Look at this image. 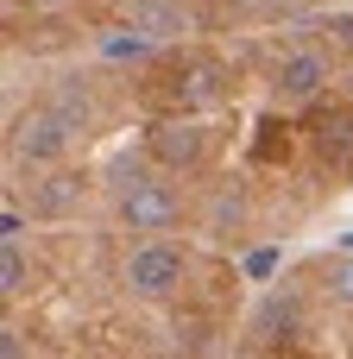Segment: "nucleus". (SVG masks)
<instances>
[{"instance_id":"nucleus-1","label":"nucleus","mask_w":353,"mask_h":359,"mask_svg":"<svg viewBox=\"0 0 353 359\" xmlns=\"http://www.w3.org/2000/svg\"><path fill=\"white\" fill-rule=\"evenodd\" d=\"M69 139H76V126L51 107V101H38V107H25V114H13V133H6V158H13V170H57L63 164V151H69Z\"/></svg>"},{"instance_id":"nucleus-2","label":"nucleus","mask_w":353,"mask_h":359,"mask_svg":"<svg viewBox=\"0 0 353 359\" xmlns=\"http://www.w3.org/2000/svg\"><path fill=\"white\" fill-rule=\"evenodd\" d=\"M183 271H189V259H183L177 240H139L126 252V265H120V284L139 303H171L183 290Z\"/></svg>"},{"instance_id":"nucleus-3","label":"nucleus","mask_w":353,"mask_h":359,"mask_svg":"<svg viewBox=\"0 0 353 359\" xmlns=\"http://www.w3.org/2000/svg\"><path fill=\"white\" fill-rule=\"evenodd\" d=\"M114 215H120V227H126V233H139V240H164V233L183 221V202H177V189H171V183L145 177V183L120 189Z\"/></svg>"},{"instance_id":"nucleus-4","label":"nucleus","mask_w":353,"mask_h":359,"mask_svg":"<svg viewBox=\"0 0 353 359\" xmlns=\"http://www.w3.org/2000/svg\"><path fill=\"white\" fill-rule=\"evenodd\" d=\"M328 82H335V69H328V57L309 50V44H291V50L272 63V101H278V107H303V101H316Z\"/></svg>"},{"instance_id":"nucleus-5","label":"nucleus","mask_w":353,"mask_h":359,"mask_svg":"<svg viewBox=\"0 0 353 359\" xmlns=\"http://www.w3.org/2000/svg\"><path fill=\"white\" fill-rule=\"evenodd\" d=\"M145 145H152V158H158L164 170H202V164H208V126H202L196 114H171V120H158Z\"/></svg>"},{"instance_id":"nucleus-6","label":"nucleus","mask_w":353,"mask_h":359,"mask_svg":"<svg viewBox=\"0 0 353 359\" xmlns=\"http://www.w3.org/2000/svg\"><path fill=\"white\" fill-rule=\"evenodd\" d=\"M126 25L145 32L152 44H177L189 32V6L183 0H126Z\"/></svg>"},{"instance_id":"nucleus-7","label":"nucleus","mask_w":353,"mask_h":359,"mask_svg":"<svg viewBox=\"0 0 353 359\" xmlns=\"http://www.w3.org/2000/svg\"><path fill=\"white\" fill-rule=\"evenodd\" d=\"M82 189H88V183H82L76 170H38V177H32V215L63 221V215L82 202Z\"/></svg>"},{"instance_id":"nucleus-8","label":"nucleus","mask_w":353,"mask_h":359,"mask_svg":"<svg viewBox=\"0 0 353 359\" xmlns=\"http://www.w3.org/2000/svg\"><path fill=\"white\" fill-rule=\"evenodd\" d=\"M221 95H227V88H221V63L202 57V63L183 69V114H202V107H215Z\"/></svg>"},{"instance_id":"nucleus-9","label":"nucleus","mask_w":353,"mask_h":359,"mask_svg":"<svg viewBox=\"0 0 353 359\" xmlns=\"http://www.w3.org/2000/svg\"><path fill=\"white\" fill-rule=\"evenodd\" d=\"M32 290V259H25V246L19 240H0V297L6 303H19Z\"/></svg>"},{"instance_id":"nucleus-10","label":"nucleus","mask_w":353,"mask_h":359,"mask_svg":"<svg viewBox=\"0 0 353 359\" xmlns=\"http://www.w3.org/2000/svg\"><path fill=\"white\" fill-rule=\"evenodd\" d=\"M51 107H57V114H63V120H69L76 133H88V126H95V101H88V88H82L76 76H69V82H57Z\"/></svg>"},{"instance_id":"nucleus-11","label":"nucleus","mask_w":353,"mask_h":359,"mask_svg":"<svg viewBox=\"0 0 353 359\" xmlns=\"http://www.w3.org/2000/svg\"><path fill=\"white\" fill-rule=\"evenodd\" d=\"M152 50H158V44H152L145 32H133V25H120V32L101 38V57H107V63H139V57H152Z\"/></svg>"},{"instance_id":"nucleus-12","label":"nucleus","mask_w":353,"mask_h":359,"mask_svg":"<svg viewBox=\"0 0 353 359\" xmlns=\"http://www.w3.org/2000/svg\"><path fill=\"white\" fill-rule=\"evenodd\" d=\"M284 265V252L278 246H253L246 259H240V271H246V284H272V271Z\"/></svg>"},{"instance_id":"nucleus-13","label":"nucleus","mask_w":353,"mask_h":359,"mask_svg":"<svg viewBox=\"0 0 353 359\" xmlns=\"http://www.w3.org/2000/svg\"><path fill=\"white\" fill-rule=\"evenodd\" d=\"M328 290H335V303H353V252L328 259Z\"/></svg>"},{"instance_id":"nucleus-14","label":"nucleus","mask_w":353,"mask_h":359,"mask_svg":"<svg viewBox=\"0 0 353 359\" xmlns=\"http://www.w3.org/2000/svg\"><path fill=\"white\" fill-rule=\"evenodd\" d=\"M347 120H322V158H341V151H347Z\"/></svg>"},{"instance_id":"nucleus-15","label":"nucleus","mask_w":353,"mask_h":359,"mask_svg":"<svg viewBox=\"0 0 353 359\" xmlns=\"http://www.w3.org/2000/svg\"><path fill=\"white\" fill-rule=\"evenodd\" d=\"M0 240H25V208H19V202H6V215H0Z\"/></svg>"},{"instance_id":"nucleus-16","label":"nucleus","mask_w":353,"mask_h":359,"mask_svg":"<svg viewBox=\"0 0 353 359\" xmlns=\"http://www.w3.org/2000/svg\"><path fill=\"white\" fill-rule=\"evenodd\" d=\"M0 359H25V334H19L13 322L0 328Z\"/></svg>"},{"instance_id":"nucleus-17","label":"nucleus","mask_w":353,"mask_h":359,"mask_svg":"<svg viewBox=\"0 0 353 359\" xmlns=\"http://www.w3.org/2000/svg\"><path fill=\"white\" fill-rule=\"evenodd\" d=\"M335 32H341V44H353V13H347V19H335Z\"/></svg>"},{"instance_id":"nucleus-18","label":"nucleus","mask_w":353,"mask_h":359,"mask_svg":"<svg viewBox=\"0 0 353 359\" xmlns=\"http://www.w3.org/2000/svg\"><path fill=\"white\" fill-rule=\"evenodd\" d=\"M341 252H353V227H347V233H341Z\"/></svg>"},{"instance_id":"nucleus-19","label":"nucleus","mask_w":353,"mask_h":359,"mask_svg":"<svg viewBox=\"0 0 353 359\" xmlns=\"http://www.w3.org/2000/svg\"><path fill=\"white\" fill-rule=\"evenodd\" d=\"M32 6H63V0H32Z\"/></svg>"}]
</instances>
